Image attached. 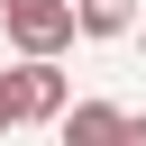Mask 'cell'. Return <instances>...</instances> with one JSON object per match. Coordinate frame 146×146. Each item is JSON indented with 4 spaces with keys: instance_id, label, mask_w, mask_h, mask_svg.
<instances>
[{
    "instance_id": "cell-6",
    "label": "cell",
    "mask_w": 146,
    "mask_h": 146,
    "mask_svg": "<svg viewBox=\"0 0 146 146\" xmlns=\"http://www.w3.org/2000/svg\"><path fill=\"white\" fill-rule=\"evenodd\" d=\"M119 146H146V119H128V128H119Z\"/></svg>"
},
{
    "instance_id": "cell-3",
    "label": "cell",
    "mask_w": 146,
    "mask_h": 146,
    "mask_svg": "<svg viewBox=\"0 0 146 146\" xmlns=\"http://www.w3.org/2000/svg\"><path fill=\"white\" fill-rule=\"evenodd\" d=\"M55 128H64V146H119L128 110H119V100H73V110H64Z\"/></svg>"
},
{
    "instance_id": "cell-2",
    "label": "cell",
    "mask_w": 146,
    "mask_h": 146,
    "mask_svg": "<svg viewBox=\"0 0 146 146\" xmlns=\"http://www.w3.org/2000/svg\"><path fill=\"white\" fill-rule=\"evenodd\" d=\"M9 91H18V119H64V110H73V91H64L55 55H27V64L9 73Z\"/></svg>"
},
{
    "instance_id": "cell-4",
    "label": "cell",
    "mask_w": 146,
    "mask_h": 146,
    "mask_svg": "<svg viewBox=\"0 0 146 146\" xmlns=\"http://www.w3.org/2000/svg\"><path fill=\"white\" fill-rule=\"evenodd\" d=\"M128 18H137V0H73L82 36H128Z\"/></svg>"
},
{
    "instance_id": "cell-1",
    "label": "cell",
    "mask_w": 146,
    "mask_h": 146,
    "mask_svg": "<svg viewBox=\"0 0 146 146\" xmlns=\"http://www.w3.org/2000/svg\"><path fill=\"white\" fill-rule=\"evenodd\" d=\"M0 27L18 55H64L82 27H73V0H0Z\"/></svg>"
},
{
    "instance_id": "cell-5",
    "label": "cell",
    "mask_w": 146,
    "mask_h": 146,
    "mask_svg": "<svg viewBox=\"0 0 146 146\" xmlns=\"http://www.w3.org/2000/svg\"><path fill=\"white\" fill-rule=\"evenodd\" d=\"M18 128V91H9V73H0V137Z\"/></svg>"
}]
</instances>
